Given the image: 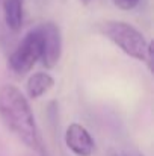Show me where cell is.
Here are the masks:
<instances>
[{
    "label": "cell",
    "instance_id": "5",
    "mask_svg": "<svg viewBox=\"0 0 154 156\" xmlns=\"http://www.w3.org/2000/svg\"><path fill=\"white\" fill-rule=\"evenodd\" d=\"M65 144L77 156H91L95 150L91 133L79 123H73L65 130Z\"/></svg>",
    "mask_w": 154,
    "mask_h": 156
},
{
    "label": "cell",
    "instance_id": "3",
    "mask_svg": "<svg viewBox=\"0 0 154 156\" xmlns=\"http://www.w3.org/2000/svg\"><path fill=\"white\" fill-rule=\"evenodd\" d=\"M43 53V43L38 27L27 32L24 38L20 41V44L15 47V50L11 53L8 59V67L18 76H23L29 73L33 65L41 59Z\"/></svg>",
    "mask_w": 154,
    "mask_h": 156
},
{
    "label": "cell",
    "instance_id": "4",
    "mask_svg": "<svg viewBox=\"0 0 154 156\" xmlns=\"http://www.w3.org/2000/svg\"><path fill=\"white\" fill-rule=\"evenodd\" d=\"M41 43H43V53H41V62L46 68H53L62 55V35L59 27L51 23H43L38 26Z\"/></svg>",
    "mask_w": 154,
    "mask_h": 156
},
{
    "label": "cell",
    "instance_id": "1",
    "mask_svg": "<svg viewBox=\"0 0 154 156\" xmlns=\"http://www.w3.org/2000/svg\"><path fill=\"white\" fill-rule=\"evenodd\" d=\"M0 118L24 146L29 149L39 147V133L32 108L26 96L14 85H5L0 90Z\"/></svg>",
    "mask_w": 154,
    "mask_h": 156
},
{
    "label": "cell",
    "instance_id": "8",
    "mask_svg": "<svg viewBox=\"0 0 154 156\" xmlns=\"http://www.w3.org/2000/svg\"><path fill=\"white\" fill-rule=\"evenodd\" d=\"M112 2L115 3L116 8H119V9H122V11H132V9H135V8L138 6V3H139V0H112Z\"/></svg>",
    "mask_w": 154,
    "mask_h": 156
},
{
    "label": "cell",
    "instance_id": "7",
    "mask_svg": "<svg viewBox=\"0 0 154 156\" xmlns=\"http://www.w3.org/2000/svg\"><path fill=\"white\" fill-rule=\"evenodd\" d=\"M23 0H3V18L12 32H18L23 26Z\"/></svg>",
    "mask_w": 154,
    "mask_h": 156
},
{
    "label": "cell",
    "instance_id": "10",
    "mask_svg": "<svg viewBox=\"0 0 154 156\" xmlns=\"http://www.w3.org/2000/svg\"><path fill=\"white\" fill-rule=\"evenodd\" d=\"M89 2H91V0H82V3H83V5H88Z\"/></svg>",
    "mask_w": 154,
    "mask_h": 156
},
{
    "label": "cell",
    "instance_id": "9",
    "mask_svg": "<svg viewBox=\"0 0 154 156\" xmlns=\"http://www.w3.org/2000/svg\"><path fill=\"white\" fill-rule=\"evenodd\" d=\"M115 156H142V155H138V153H130V155H115Z\"/></svg>",
    "mask_w": 154,
    "mask_h": 156
},
{
    "label": "cell",
    "instance_id": "2",
    "mask_svg": "<svg viewBox=\"0 0 154 156\" xmlns=\"http://www.w3.org/2000/svg\"><path fill=\"white\" fill-rule=\"evenodd\" d=\"M98 27L103 35L110 40L116 47H119L127 56L135 58L138 61H145L150 43L135 26L124 21L110 20L101 23Z\"/></svg>",
    "mask_w": 154,
    "mask_h": 156
},
{
    "label": "cell",
    "instance_id": "6",
    "mask_svg": "<svg viewBox=\"0 0 154 156\" xmlns=\"http://www.w3.org/2000/svg\"><path fill=\"white\" fill-rule=\"evenodd\" d=\"M54 85V79L51 77L49 73L46 71H38L33 73L27 83H26V90L30 99H38L41 96H44L46 93H49Z\"/></svg>",
    "mask_w": 154,
    "mask_h": 156
}]
</instances>
